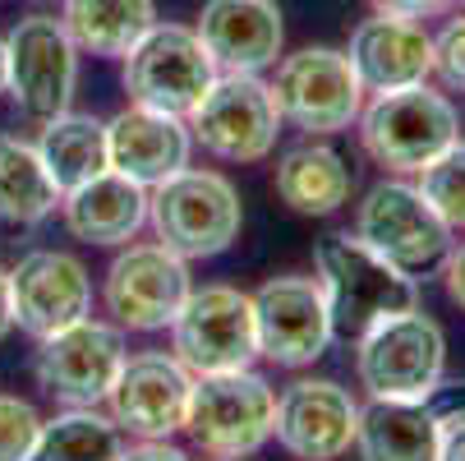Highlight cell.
Wrapping results in <instances>:
<instances>
[{
  "label": "cell",
  "instance_id": "37",
  "mask_svg": "<svg viewBox=\"0 0 465 461\" xmlns=\"http://www.w3.org/2000/svg\"><path fill=\"white\" fill-rule=\"evenodd\" d=\"M0 93H5V37H0Z\"/></svg>",
  "mask_w": 465,
  "mask_h": 461
},
{
  "label": "cell",
  "instance_id": "4",
  "mask_svg": "<svg viewBox=\"0 0 465 461\" xmlns=\"http://www.w3.org/2000/svg\"><path fill=\"white\" fill-rule=\"evenodd\" d=\"M148 222L157 240L189 263V258L226 254L244 226V213H240V194L226 175L184 166L171 180L153 185Z\"/></svg>",
  "mask_w": 465,
  "mask_h": 461
},
{
  "label": "cell",
  "instance_id": "22",
  "mask_svg": "<svg viewBox=\"0 0 465 461\" xmlns=\"http://www.w3.org/2000/svg\"><path fill=\"white\" fill-rule=\"evenodd\" d=\"M442 420L424 402H378L360 406L355 447L364 461H438Z\"/></svg>",
  "mask_w": 465,
  "mask_h": 461
},
{
  "label": "cell",
  "instance_id": "3",
  "mask_svg": "<svg viewBox=\"0 0 465 461\" xmlns=\"http://www.w3.org/2000/svg\"><path fill=\"white\" fill-rule=\"evenodd\" d=\"M277 392L253 369L198 374L189 392L184 434L217 461H244L272 438Z\"/></svg>",
  "mask_w": 465,
  "mask_h": 461
},
{
  "label": "cell",
  "instance_id": "32",
  "mask_svg": "<svg viewBox=\"0 0 465 461\" xmlns=\"http://www.w3.org/2000/svg\"><path fill=\"white\" fill-rule=\"evenodd\" d=\"M373 15H396V19H438L456 0H369Z\"/></svg>",
  "mask_w": 465,
  "mask_h": 461
},
{
  "label": "cell",
  "instance_id": "35",
  "mask_svg": "<svg viewBox=\"0 0 465 461\" xmlns=\"http://www.w3.org/2000/svg\"><path fill=\"white\" fill-rule=\"evenodd\" d=\"M120 461H189L180 447H171L166 438H157V443H139V447H124L120 452Z\"/></svg>",
  "mask_w": 465,
  "mask_h": 461
},
{
  "label": "cell",
  "instance_id": "5",
  "mask_svg": "<svg viewBox=\"0 0 465 461\" xmlns=\"http://www.w3.org/2000/svg\"><path fill=\"white\" fill-rule=\"evenodd\" d=\"M442 365H447V337L420 309L382 318L355 342L360 387L378 402H420L442 378Z\"/></svg>",
  "mask_w": 465,
  "mask_h": 461
},
{
  "label": "cell",
  "instance_id": "7",
  "mask_svg": "<svg viewBox=\"0 0 465 461\" xmlns=\"http://www.w3.org/2000/svg\"><path fill=\"white\" fill-rule=\"evenodd\" d=\"M217 60L208 55L198 28L184 24H153L143 42L124 55V93L129 102L184 115L208 97L217 84Z\"/></svg>",
  "mask_w": 465,
  "mask_h": 461
},
{
  "label": "cell",
  "instance_id": "17",
  "mask_svg": "<svg viewBox=\"0 0 465 461\" xmlns=\"http://www.w3.org/2000/svg\"><path fill=\"white\" fill-rule=\"evenodd\" d=\"M15 296V327L33 333L37 342L93 314V277L74 254L33 249L10 268Z\"/></svg>",
  "mask_w": 465,
  "mask_h": 461
},
{
  "label": "cell",
  "instance_id": "16",
  "mask_svg": "<svg viewBox=\"0 0 465 461\" xmlns=\"http://www.w3.org/2000/svg\"><path fill=\"white\" fill-rule=\"evenodd\" d=\"M360 402L331 378H295L277 397V443L295 461H337L355 447Z\"/></svg>",
  "mask_w": 465,
  "mask_h": 461
},
{
  "label": "cell",
  "instance_id": "28",
  "mask_svg": "<svg viewBox=\"0 0 465 461\" xmlns=\"http://www.w3.org/2000/svg\"><path fill=\"white\" fill-rule=\"evenodd\" d=\"M420 194L451 231H465V139H456L442 157H433L420 171Z\"/></svg>",
  "mask_w": 465,
  "mask_h": 461
},
{
  "label": "cell",
  "instance_id": "33",
  "mask_svg": "<svg viewBox=\"0 0 465 461\" xmlns=\"http://www.w3.org/2000/svg\"><path fill=\"white\" fill-rule=\"evenodd\" d=\"M442 282H447V296L465 309V240L447 249V258H442Z\"/></svg>",
  "mask_w": 465,
  "mask_h": 461
},
{
  "label": "cell",
  "instance_id": "10",
  "mask_svg": "<svg viewBox=\"0 0 465 461\" xmlns=\"http://www.w3.org/2000/svg\"><path fill=\"white\" fill-rule=\"evenodd\" d=\"M355 236L364 245H373L378 254H387L406 273L438 268L447 249L456 245L451 240L456 231L438 217V208L411 180H378L355 213Z\"/></svg>",
  "mask_w": 465,
  "mask_h": 461
},
{
  "label": "cell",
  "instance_id": "34",
  "mask_svg": "<svg viewBox=\"0 0 465 461\" xmlns=\"http://www.w3.org/2000/svg\"><path fill=\"white\" fill-rule=\"evenodd\" d=\"M438 461H465V416H460V420H442Z\"/></svg>",
  "mask_w": 465,
  "mask_h": 461
},
{
  "label": "cell",
  "instance_id": "13",
  "mask_svg": "<svg viewBox=\"0 0 465 461\" xmlns=\"http://www.w3.org/2000/svg\"><path fill=\"white\" fill-rule=\"evenodd\" d=\"M129 351L120 327L97 323V318H79L60 333L42 337L37 346V383L64 406H102L111 397V387L124 369Z\"/></svg>",
  "mask_w": 465,
  "mask_h": 461
},
{
  "label": "cell",
  "instance_id": "25",
  "mask_svg": "<svg viewBox=\"0 0 465 461\" xmlns=\"http://www.w3.org/2000/svg\"><path fill=\"white\" fill-rule=\"evenodd\" d=\"M37 157L51 171V180L60 185V194L79 189L84 180H93L111 166L106 162V120L79 115V111H64V115L46 120L42 139H37Z\"/></svg>",
  "mask_w": 465,
  "mask_h": 461
},
{
  "label": "cell",
  "instance_id": "26",
  "mask_svg": "<svg viewBox=\"0 0 465 461\" xmlns=\"http://www.w3.org/2000/svg\"><path fill=\"white\" fill-rule=\"evenodd\" d=\"M60 185L42 166L33 144L0 139V222L10 226H37L60 208Z\"/></svg>",
  "mask_w": 465,
  "mask_h": 461
},
{
  "label": "cell",
  "instance_id": "20",
  "mask_svg": "<svg viewBox=\"0 0 465 461\" xmlns=\"http://www.w3.org/2000/svg\"><path fill=\"white\" fill-rule=\"evenodd\" d=\"M198 37L222 75H262L282 60L286 24L277 0H208Z\"/></svg>",
  "mask_w": 465,
  "mask_h": 461
},
{
  "label": "cell",
  "instance_id": "18",
  "mask_svg": "<svg viewBox=\"0 0 465 461\" xmlns=\"http://www.w3.org/2000/svg\"><path fill=\"white\" fill-rule=\"evenodd\" d=\"M346 55H351V70H355L364 97L401 93V88L429 84V75H433V37L420 19L373 15L351 33Z\"/></svg>",
  "mask_w": 465,
  "mask_h": 461
},
{
  "label": "cell",
  "instance_id": "29",
  "mask_svg": "<svg viewBox=\"0 0 465 461\" xmlns=\"http://www.w3.org/2000/svg\"><path fill=\"white\" fill-rule=\"evenodd\" d=\"M37 429H42V416L28 402L0 397V461H28Z\"/></svg>",
  "mask_w": 465,
  "mask_h": 461
},
{
  "label": "cell",
  "instance_id": "8",
  "mask_svg": "<svg viewBox=\"0 0 465 461\" xmlns=\"http://www.w3.org/2000/svg\"><path fill=\"white\" fill-rule=\"evenodd\" d=\"M277 97L282 120H291L304 135H341L364 111V88L351 70L346 51L304 46L277 60V79L268 84Z\"/></svg>",
  "mask_w": 465,
  "mask_h": 461
},
{
  "label": "cell",
  "instance_id": "2",
  "mask_svg": "<svg viewBox=\"0 0 465 461\" xmlns=\"http://www.w3.org/2000/svg\"><path fill=\"white\" fill-rule=\"evenodd\" d=\"M355 125L364 153L391 175H420L433 157H442L460 139V115L451 97L433 93L429 84L369 97Z\"/></svg>",
  "mask_w": 465,
  "mask_h": 461
},
{
  "label": "cell",
  "instance_id": "31",
  "mask_svg": "<svg viewBox=\"0 0 465 461\" xmlns=\"http://www.w3.org/2000/svg\"><path fill=\"white\" fill-rule=\"evenodd\" d=\"M420 402H424L438 420H460V416H465V378H438Z\"/></svg>",
  "mask_w": 465,
  "mask_h": 461
},
{
  "label": "cell",
  "instance_id": "1",
  "mask_svg": "<svg viewBox=\"0 0 465 461\" xmlns=\"http://www.w3.org/2000/svg\"><path fill=\"white\" fill-rule=\"evenodd\" d=\"M318 286L327 296L331 337L341 342H360L382 318L420 309L415 273L396 268L387 254H378L351 231H337L318 245Z\"/></svg>",
  "mask_w": 465,
  "mask_h": 461
},
{
  "label": "cell",
  "instance_id": "19",
  "mask_svg": "<svg viewBox=\"0 0 465 461\" xmlns=\"http://www.w3.org/2000/svg\"><path fill=\"white\" fill-rule=\"evenodd\" d=\"M193 153V135L189 120L171 115V111H153V106H124L120 115L106 120V162L111 171L139 180V185H162L175 171L189 166Z\"/></svg>",
  "mask_w": 465,
  "mask_h": 461
},
{
  "label": "cell",
  "instance_id": "14",
  "mask_svg": "<svg viewBox=\"0 0 465 461\" xmlns=\"http://www.w3.org/2000/svg\"><path fill=\"white\" fill-rule=\"evenodd\" d=\"M258 356L282 369L313 365L331 342V314L318 277H272L253 291Z\"/></svg>",
  "mask_w": 465,
  "mask_h": 461
},
{
  "label": "cell",
  "instance_id": "11",
  "mask_svg": "<svg viewBox=\"0 0 465 461\" xmlns=\"http://www.w3.org/2000/svg\"><path fill=\"white\" fill-rule=\"evenodd\" d=\"M189 135L222 162H262L282 135L277 97L258 75H217L208 97L189 111Z\"/></svg>",
  "mask_w": 465,
  "mask_h": 461
},
{
  "label": "cell",
  "instance_id": "9",
  "mask_svg": "<svg viewBox=\"0 0 465 461\" xmlns=\"http://www.w3.org/2000/svg\"><path fill=\"white\" fill-rule=\"evenodd\" d=\"M175 360L198 374L249 369L258 360V327H253V296L235 286H203L189 291L171 323Z\"/></svg>",
  "mask_w": 465,
  "mask_h": 461
},
{
  "label": "cell",
  "instance_id": "30",
  "mask_svg": "<svg viewBox=\"0 0 465 461\" xmlns=\"http://www.w3.org/2000/svg\"><path fill=\"white\" fill-rule=\"evenodd\" d=\"M433 75L447 93H465V19H447V28L433 37Z\"/></svg>",
  "mask_w": 465,
  "mask_h": 461
},
{
  "label": "cell",
  "instance_id": "6",
  "mask_svg": "<svg viewBox=\"0 0 465 461\" xmlns=\"http://www.w3.org/2000/svg\"><path fill=\"white\" fill-rule=\"evenodd\" d=\"M79 88V46L55 15H28L5 37V93L19 115L46 125L70 111Z\"/></svg>",
  "mask_w": 465,
  "mask_h": 461
},
{
  "label": "cell",
  "instance_id": "12",
  "mask_svg": "<svg viewBox=\"0 0 465 461\" xmlns=\"http://www.w3.org/2000/svg\"><path fill=\"white\" fill-rule=\"evenodd\" d=\"M189 263L171 254L162 240L157 245H124L102 282L106 314L129 327V333H162L175 323L180 305L189 300Z\"/></svg>",
  "mask_w": 465,
  "mask_h": 461
},
{
  "label": "cell",
  "instance_id": "24",
  "mask_svg": "<svg viewBox=\"0 0 465 461\" xmlns=\"http://www.w3.org/2000/svg\"><path fill=\"white\" fill-rule=\"evenodd\" d=\"M277 194L291 213L327 217L351 199V166L327 144H300L277 162Z\"/></svg>",
  "mask_w": 465,
  "mask_h": 461
},
{
  "label": "cell",
  "instance_id": "15",
  "mask_svg": "<svg viewBox=\"0 0 465 461\" xmlns=\"http://www.w3.org/2000/svg\"><path fill=\"white\" fill-rule=\"evenodd\" d=\"M189 392H193V374L175 356L143 351L124 360L106 402H111V420L124 434H134L139 443H157L184 429Z\"/></svg>",
  "mask_w": 465,
  "mask_h": 461
},
{
  "label": "cell",
  "instance_id": "36",
  "mask_svg": "<svg viewBox=\"0 0 465 461\" xmlns=\"http://www.w3.org/2000/svg\"><path fill=\"white\" fill-rule=\"evenodd\" d=\"M15 333V296H10V268H0V342Z\"/></svg>",
  "mask_w": 465,
  "mask_h": 461
},
{
  "label": "cell",
  "instance_id": "23",
  "mask_svg": "<svg viewBox=\"0 0 465 461\" xmlns=\"http://www.w3.org/2000/svg\"><path fill=\"white\" fill-rule=\"evenodd\" d=\"M60 24L79 51L124 60L157 24V0H64Z\"/></svg>",
  "mask_w": 465,
  "mask_h": 461
},
{
  "label": "cell",
  "instance_id": "38",
  "mask_svg": "<svg viewBox=\"0 0 465 461\" xmlns=\"http://www.w3.org/2000/svg\"><path fill=\"white\" fill-rule=\"evenodd\" d=\"M460 5H465V0H460Z\"/></svg>",
  "mask_w": 465,
  "mask_h": 461
},
{
  "label": "cell",
  "instance_id": "27",
  "mask_svg": "<svg viewBox=\"0 0 465 461\" xmlns=\"http://www.w3.org/2000/svg\"><path fill=\"white\" fill-rule=\"evenodd\" d=\"M124 429L97 406H70L55 420H42L28 461H120Z\"/></svg>",
  "mask_w": 465,
  "mask_h": 461
},
{
  "label": "cell",
  "instance_id": "21",
  "mask_svg": "<svg viewBox=\"0 0 465 461\" xmlns=\"http://www.w3.org/2000/svg\"><path fill=\"white\" fill-rule=\"evenodd\" d=\"M60 208H64V226H70L79 240H88V245H129L148 222V185L106 166L102 175H93L79 189L64 194Z\"/></svg>",
  "mask_w": 465,
  "mask_h": 461
}]
</instances>
